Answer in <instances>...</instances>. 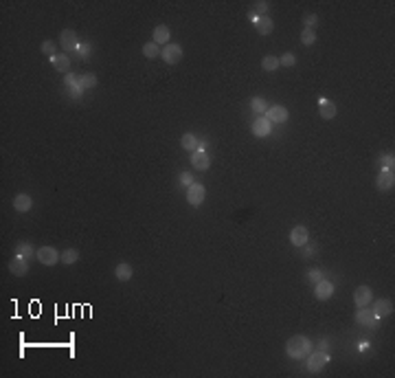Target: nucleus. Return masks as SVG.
Returning <instances> with one entry per match:
<instances>
[{
	"instance_id": "1",
	"label": "nucleus",
	"mask_w": 395,
	"mask_h": 378,
	"mask_svg": "<svg viewBox=\"0 0 395 378\" xmlns=\"http://www.w3.org/2000/svg\"><path fill=\"white\" fill-rule=\"evenodd\" d=\"M312 350H314L312 341L307 337H303V334H294V337H290L288 343H285V354H288L290 358H294V361H303Z\"/></svg>"
},
{
	"instance_id": "2",
	"label": "nucleus",
	"mask_w": 395,
	"mask_h": 378,
	"mask_svg": "<svg viewBox=\"0 0 395 378\" xmlns=\"http://www.w3.org/2000/svg\"><path fill=\"white\" fill-rule=\"evenodd\" d=\"M327 363H330V354L325 350H312L305 356V367L312 371V374H321Z\"/></svg>"
},
{
	"instance_id": "3",
	"label": "nucleus",
	"mask_w": 395,
	"mask_h": 378,
	"mask_svg": "<svg viewBox=\"0 0 395 378\" xmlns=\"http://www.w3.org/2000/svg\"><path fill=\"white\" fill-rule=\"evenodd\" d=\"M35 257H38L40 264H44V266H55L57 262H62V253L55 249V247H40L38 253H35Z\"/></svg>"
},
{
	"instance_id": "4",
	"label": "nucleus",
	"mask_w": 395,
	"mask_h": 378,
	"mask_svg": "<svg viewBox=\"0 0 395 378\" xmlns=\"http://www.w3.org/2000/svg\"><path fill=\"white\" fill-rule=\"evenodd\" d=\"M161 57H163V62L169 64V66L178 64L180 59H182V46L180 44H174V42H169V44H165L161 49Z\"/></svg>"
},
{
	"instance_id": "5",
	"label": "nucleus",
	"mask_w": 395,
	"mask_h": 378,
	"mask_svg": "<svg viewBox=\"0 0 395 378\" xmlns=\"http://www.w3.org/2000/svg\"><path fill=\"white\" fill-rule=\"evenodd\" d=\"M206 198V187L202 183H193L191 187H187V202L191 207H200Z\"/></svg>"
},
{
	"instance_id": "6",
	"label": "nucleus",
	"mask_w": 395,
	"mask_h": 378,
	"mask_svg": "<svg viewBox=\"0 0 395 378\" xmlns=\"http://www.w3.org/2000/svg\"><path fill=\"white\" fill-rule=\"evenodd\" d=\"M79 44H82V42H79L77 31H72V29H64L62 35H59V46L64 49V53H72V51H77V46H79Z\"/></svg>"
},
{
	"instance_id": "7",
	"label": "nucleus",
	"mask_w": 395,
	"mask_h": 378,
	"mask_svg": "<svg viewBox=\"0 0 395 378\" xmlns=\"http://www.w3.org/2000/svg\"><path fill=\"white\" fill-rule=\"evenodd\" d=\"M375 187L380 191H391L395 187V174L393 170H386V167H382L378 178H375Z\"/></svg>"
},
{
	"instance_id": "8",
	"label": "nucleus",
	"mask_w": 395,
	"mask_h": 378,
	"mask_svg": "<svg viewBox=\"0 0 395 378\" xmlns=\"http://www.w3.org/2000/svg\"><path fill=\"white\" fill-rule=\"evenodd\" d=\"M290 242H292V247H296V249L305 247V244L309 242V231H307V226H305V224H296L294 229L290 231Z\"/></svg>"
},
{
	"instance_id": "9",
	"label": "nucleus",
	"mask_w": 395,
	"mask_h": 378,
	"mask_svg": "<svg viewBox=\"0 0 395 378\" xmlns=\"http://www.w3.org/2000/svg\"><path fill=\"white\" fill-rule=\"evenodd\" d=\"M288 117H290L288 108L279 106V104L268 106V110H266V119H268L270 123H285V121H288Z\"/></svg>"
},
{
	"instance_id": "10",
	"label": "nucleus",
	"mask_w": 395,
	"mask_h": 378,
	"mask_svg": "<svg viewBox=\"0 0 395 378\" xmlns=\"http://www.w3.org/2000/svg\"><path fill=\"white\" fill-rule=\"evenodd\" d=\"M191 167L198 172H206L211 167V157L206 149H196V152H191Z\"/></svg>"
},
{
	"instance_id": "11",
	"label": "nucleus",
	"mask_w": 395,
	"mask_h": 378,
	"mask_svg": "<svg viewBox=\"0 0 395 378\" xmlns=\"http://www.w3.org/2000/svg\"><path fill=\"white\" fill-rule=\"evenodd\" d=\"M334 290H336V286H334L330 279H321L319 284H314V297L319 299V301H327V299H332Z\"/></svg>"
},
{
	"instance_id": "12",
	"label": "nucleus",
	"mask_w": 395,
	"mask_h": 378,
	"mask_svg": "<svg viewBox=\"0 0 395 378\" xmlns=\"http://www.w3.org/2000/svg\"><path fill=\"white\" fill-rule=\"evenodd\" d=\"M373 301V290L369 286H358L354 290V304L358 308H367Z\"/></svg>"
},
{
	"instance_id": "13",
	"label": "nucleus",
	"mask_w": 395,
	"mask_h": 378,
	"mask_svg": "<svg viewBox=\"0 0 395 378\" xmlns=\"http://www.w3.org/2000/svg\"><path fill=\"white\" fill-rule=\"evenodd\" d=\"M251 130H253V134L257 136V139H264V136H270V132H272V123H270L266 117H257V119L253 121Z\"/></svg>"
},
{
	"instance_id": "14",
	"label": "nucleus",
	"mask_w": 395,
	"mask_h": 378,
	"mask_svg": "<svg viewBox=\"0 0 395 378\" xmlns=\"http://www.w3.org/2000/svg\"><path fill=\"white\" fill-rule=\"evenodd\" d=\"M319 112H321V119H334L336 117V112H338V108H336V104H334L332 99H327V97H319Z\"/></svg>"
},
{
	"instance_id": "15",
	"label": "nucleus",
	"mask_w": 395,
	"mask_h": 378,
	"mask_svg": "<svg viewBox=\"0 0 395 378\" xmlns=\"http://www.w3.org/2000/svg\"><path fill=\"white\" fill-rule=\"evenodd\" d=\"M169 40H172V31H169L167 25H158L154 31H151V42H156L158 46L169 44Z\"/></svg>"
},
{
	"instance_id": "16",
	"label": "nucleus",
	"mask_w": 395,
	"mask_h": 378,
	"mask_svg": "<svg viewBox=\"0 0 395 378\" xmlns=\"http://www.w3.org/2000/svg\"><path fill=\"white\" fill-rule=\"evenodd\" d=\"M9 271H11V275H16V277H24V275L29 273V260L16 255L14 260L9 262Z\"/></svg>"
},
{
	"instance_id": "17",
	"label": "nucleus",
	"mask_w": 395,
	"mask_h": 378,
	"mask_svg": "<svg viewBox=\"0 0 395 378\" xmlns=\"http://www.w3.org/2000/svg\"><path fill=\"white\" fill-rule=\"evenodd\" d=\"M180 147L187 149V152H196V149H200V136L196 132H185L180 136Z\"/></svg>"
},
{
	"instance_id": "18",
	"label": "nucleus",
	"mask_w": 395,
	"mask_h": 378,
	"mask_svg": "<svg viewBox=\"0 0 395 378\" xmlns=\"http://www.w3.org/2000/svg\"><path fill=\"white\" fill-rule=\"evenodd\" d=\"M356 323H358V326H364V328H373L375 323H378V317L373 315V310L360 308L356 313Z\"/></svg>"
},
{
	"instance_id": "19",
	"label": "nucleus",
	"mask_w": 395,
	"mask_h": 378,
	"mask_svg": "<svg viewBox=\"0 0 395 378\" xmlns=\"http://www.w3.org/2000/svg\"><path fill=\"white\" fill-rule=\"evenodd\" d=\"M51 64L55 66L57 73H64V75L70 73V55L68 53H57L55 57H51Z\"/></svg>"
},
{
	"instance_id": "20",
	"label": "nucleus",
	"mask_w": 395,
	"mask_h": 378,
	"mask_svg": "<svg viewBox=\"0 0 395 378\" xmlns=\"http://www.w3.org/2000/svg\"><path fill=\"white\" fill-rule=\"evenodd\" d=\"M373 315L378 317V319L393 315V301L391 299H375L373 301Z\"/></svg>"
},
{
	"instance_id": "21",
	"label": "nucleus",
	"mask_w": 395,
	"mask_h": 378,
	"mask_svg": "<svg viewBox=\"0 0 395 378\" xmlns=\"http://www.w3.org/2000/svg\"><path fill=\"white\" fill-rule=\"evenodd\" d=\"M31 207H33V198L29 196V194H18V196L14 198V209H16L18 213L31 211Z\"/></svg>"
},
{
	"instance_id": "22",
	"label": "nucleus",
	"mask_w": 395,
	"mask_h": 378,
	"mask_svg": "<svg viewBox=\"0 0 395 378\" xmlns=\"http://www.w3.org/2000/svg\"><path fill=\"white\" fill-rule=\"evenodd\" d=\"M272 29H275V22H272L270 16H261L255 20V31H257L259 35H270Z\"/></svg>"
},
{
	"instance_id": "23",
	"label": "nucleus",
	"mask_w": 395,
	"mask_h": 378,
	"mask_svg": "<svg viewBox=\"0 0 395 378\" xmlns=\"http://www.w3.org/2000/svg\"><path fill=\"white\" fill-rule=\"evenodd\" d=\"M16 255H20V257H24V260H31V257L38 253V249H33V244L31 242H27V240H20V242H16Z\"/></svg>"
},
{
	"instance_id": "24",
	"label": "nucleus",
	"mask_w": 395,
	"mask_h": 378,
	"mask_svg": "<svg viewBox=\"0 0 395 378\" xmlns=\"http://www.w3.org/2000/svg\"><path fill=\"white\" fill-rule=\"evenodd\" d=\"M132 266L127 262H121V264H117V268H114V277H117L119 281H130L132 279Z\"/></svg>"
},
{
	"instance_id": "25",
	"label": "nucleus",
	"mask_w": 395,
	"mask_h": 378,
	"mask_svg": "<svg viewBox=\"0 0 395 378\" xmlns=\"http://www.w3.org/2000/svg\"><path fill=\"white\" fill-rule=\"evenodd\" d=\"M251 108H253V112L255 115H266V110H268V99L266 97H253L251 99Z\"/></svg>"
},
{
	"instance_id": "26",
	"label": "nucleus",
	"mask_w": 395,
	"mask_h": 378,
	"mask_svg": "<svg viewBox=\"0 0 395 378\" xmlns=\"http://www.w3.org/2000/svg\"><path fill=\"white\" fill-rule=\"evenodd\" d=\"M161 49H163V46H158L156 42H145V44H143V55L147 59L161 57Z\"/></svg>"
},
{
	"instance_id": "27",
	"label": "nucleus",
	"mask_w": 395,
	"mask_h": 378,
	"mask_svg": "<svg viewBox=\"0 0 395 378\" xmlns=\"http://www.w3.org/2000/svg\"><path fill=\"white\" fill-rule=\"evenodd\" d=\"M79 86L84 88V91H90V88L97 86V75L95 73H84L79 75Z\"/></svg>"
},
{
	"instance_id": "28",
	"label": "nucleus",
	"mask_w": 395,
	"mask_h": 378,
	"mask_svg": "<svg viewBox=\"0 0 395 378\" xmlns=\"http://www.w3.org/2000/svg\"><path fill=\"white\" fill-rule=\"evenodd\" d=\"M77 260H79V251L77 249L62 251V264H64V266H72V264H77Z\"/></svg>"
},
{
	"instance_id": "29",
	"label": "nucleus",
	"mask_w": 395,
	"mask_h": 378,
	"mask_svg": "<svg viewBox=\"0 0 395 378\" xmlns=\"http://www.w3.org/2000/svg\"><path fill=\"white\" fill-rule=\"evenodd\" d=\"M261 68H264L266 73H275V70L279 68V57H275V55H266L264 59H261Z\"/></svg>"
},
{
	"instance_id": "30",
	"label": "nucleus",
	"mask_w": 395,
	"mask_h": 378,
	"mask_svg": "<svg viewBox=\"0 0 395 378\" xmlns=\"http://www.w3.org/2000/svg\"><path fill=\"white\" fill-rule=\"evenodd\" d=\"M40 49H42V53H44L48 59H51V57L57 55V42H55V40H44V42H42Z\"/></svg>"
},
{
	"instance_id": "31",
	"label": "nucleus",
	"mask_w": 395,
	"mask_h": 378,
	"mask_svg": "<svg viewBox=\"0 0 395 378\" xmlns=\"http://www.w3.org/2000/svg\"><path fill=\"white\" fill-rule=\"evenodd\" d=\"M251 11H253V14L257 16V18H261V16H266V14L270 11V3H266V0H257V3L253 5Z\"/></svg>"
},
{
	"instance_id": "32",
	"label": "nucleus",
	"mask_w": 395,
	"mask_h": 378,
	"mask_svg": "<svg viewBox=\"0 0 395 378\" xmlns=\"http://www.w3.org/2000/svg\"><path fill=\"white\" fill-rule=\"evenodd\" d=\"M301 42L305 46H312L316 42V31H314V29H303V31H301Z\"/></svg>"
},
{
	"instance_id": "33",
	"label": "nucleus",
	"mask_w": 395,
	"mask_h": 378,
	"mask_svg": "<svg viewBox=\"0 0 395 378\" xmlns=\"http://www.w3.org/2000/svg\"><path fill=\"white\" fill-rule=\"evenodd\" d=\"M279 66L292 68V66H296V55H294V53H283V55L279 57Z\"/></svg>"
},
{
	"instance_id": "34",
	"label": "nucleus",
	"mask_w": 395,
	"mask_h": 378,
	"mask_svg": "<svg viewBox=\"0 0 395 378\" xmlns=\"http://www.w3.org/2000/svg\"><path fill=\"white\" fill-rule=\"evenodd\" d=\"M316 27H319V16L316 14H307L303 18V29H314L316 31Z\"/></svg>"
},
{
	"instance_id": "35",
	"label": "nucleus",
	"mask_w": 395,
	"mask_h": 378,
	"mask_svg": "<svg viewBox=\"0 0 395 378\" xmlns=\"http://www.w3.org/2000/svg\"><path fill=\"white\" fill-rule=\"evenodd\" d=\"M178 183L182 185V187H191V185L196 183V178H193V174H191V172H180Z\"/></svg>"
},
{
	"instance_id": "36",
	"label": "nucleus",
	"mask_w": 395,
	"mask_h": 378,
	"mask_svg": "<svg viewBox=\"0 0 395 378\" xmlns=\"http://www.w3.org/2000/svg\"><path fill=\"white\" fill-rule=\"evenodd\" d=\"M380 165L386 167V170H393V167H395V157H393V152H391V154H388V152L382 154V157H380Z\"/></svg>"
},
{
	"instance_id": "37",
	"label": "nucleus",
	"mask_w": 395,
	"mask_h": 378,
	"mask_svg": "<svg viewBox=\"0 0 395 378\" xmlns=\"http://www.w3.org/2000/svg\"><path fill=\"white\" fill-rule=\"evenodd\" d=\"M75 53H77V55H79V57H84V59H88V57H90V53H93V46H90V44H88V42H82V44H79V46H77V51H75Z\"/></svg>"
},
{
	"instance_id": "38",
	"label": "nucleus",
	"mask_w": 395,
	"mask_h": 378,
	"mask_svg": "<svg viewBox=\"0 0 395 378\" xmlns=\"http://www.w3.org/2000/svg\"><path fill=\"white\" fill-rule=\"evenodd\" d=\"M321 279H323V271H321V268H312V271H307V281H309V284H319Z\"/></svg>"
},
{
	"instance_id": "39",
	"label": "nucleus",
	"mask_w": 395,
	"mask_h": 378,
	"mask_svg": "<svg viewBox=\"0 0 395 378\" xmlns=\"http://www.w3.org/2000/svg\"><path fill=\"white\" fill-rule=\"evenodd\" d=\"M64 84H66V88H77L79 86V75H75V73L64 75Z\"/></svg>"
},
{
	"instance_id": "40",
	"label": "nucleus",
	"mask_w": 395,
	"mask_h": 378,
	"mask_svg": "<svg viewBox=\"0 0 395 378\" xmlns=\"http://www.w3.org/2000/svg\"><path fill=\"white\" fill-rule=\"evenodd\" d=\"M68 93H70V97L79 99V97H82V93H84V88H82V86H77V88H68Z\"/></svg>"
},
{
	"instance_id": "41",
	"label": "nucleus",
	"mask_w": 395,
	"mask_h": 378,
	"mask_svg": "<svg viewBox=\"0 0 395 378\" xmlns=\"http://www.w3.org/2000/svg\"><path fill=\"white\" fill-rule=\"evenodd\" d=\"M301 249H305V251H303V255H305V257H312L316 253V247H309V242L305 244V247H301Z\"/></svg>"
},
{
	"instance_id": "42",
	"label": "nucleus",
	"mask_w": 395,
	"mask_h": 378,
	"mask_svg": "<svg viewBox=\"0 0 395 378\" xmlns=\"http://www.w3.org/2000/svg\"><path fill=\"white\" fill-rule=\"evenodd\" d=\"M248 20H251V22H253V25H255V20H257V16H255V14H253V11H248Z\"/></svg>"
},
{
	"instance_id": "43",
	"label": "nucleus",
	"mask_w": 395,
	"mask_h": 378,
	"mask_svg": "<svg viewBox=\"0 0 395 378\" xmlns=\"http://www.w3.org/2000/svg\"><path fill=\"white\" fill-rule=\"evenodd\" d=\"M319 347H321V350H325V352H327V339L321 341V345H319Z\"/></svg>"
}]
</instances>
